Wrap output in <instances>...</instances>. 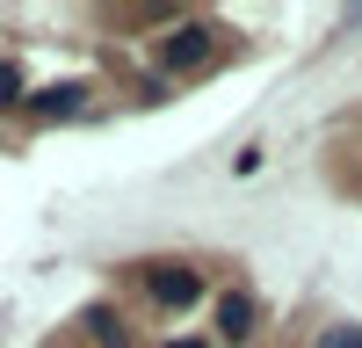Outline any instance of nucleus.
Instances as JSON below:
<instances>
[{
	"mask_svg": "<svg viewBox=\"0 0 362 348\" xmlns=\"http://www.w3.org/2000/svg\"><path fill=\"white\" fill-rule=\"evenodd\" d=\"M138 283H145V298H153V305H167V312L203 305V269H189V261H145V269H138Z\"/></svg>",
	"mask_w": 362,
	"mask_h": 348,
	"instance_id": "nucleus-1",
	"label": "nucleus"
},
{
	"mask_svg": "<svg viewBox=\"0 0 362 348\" xmlns=\"http://www.w3.org/2000/svg\"><path fill=\"white\" fill-rule=\"evenodd\" d=\"M210 44H218V37H210L203 22H181V29H167V44H160V66H167V73H196L203 58H210Z\"/></svg>",
	"mask_w": 362,
	"mask_h": 348,
	"instance_id": "nucleus-2",
	"label": "nucleus"
},
{
	"mask_svg": "<svg viewBox=\"0 0 362 348\" xmlns=\"http://www.w3.org/2000/svg\"><path fill=\"white\" fill-rule=\"evenodd\" d=\"M87 109V87L66 80V87H44V95H29V116H44V124H66V116Z\"/></svg>",
	"mask_w": 362,
	"mask_h": 348,
	"instance_id": "nucleus-3",
	"label": "nucleus"
},
{
	"mask_svg": "<svg viewBox=\"0 0 362 348\" xmlns=\"http://www.w3.org/2000/svg\"><path fill=\"white\" fill-rule=\"evenodd\" d=\"M247 334H254V305H247V298H239V290H232V298L218 305V341H232V348H239Z\"/></svg>",
	"mask_w": 362,
	"mask_h": 348,
	"instance_id": "nucleus-4",
	"label": "nucleus"
},
{
	"mask_svg": "<svg viewBox=\"0 0 362 348\" xmlns=\"http://www.w3.org/2000/svg\"><path fill=\"white\" fill-rule=\"evenodd\" d=\"M80 327L95 334V348H124V319H116L109 305H95V312H80Z\"/></svg>",
	"mask_w": 362,
	"mask_h": 348,
	"instance_id": "nucleus-5",
	"label": "nucleus"
},
{
	"mask_svg": "<svg viewBox=\"0 0 362 348\" xmlns=\"http://www.w3.org/2000/svg\"><path fill=\"white\" fill-rule=\"evenodd\" d=\"M0 102H22V66H8V58H0Z\"/></svg>",
	"mask_w": 362,
	"mask_h": 348,
	"instance_id": "nucleus-6",
	"label": "nucleus"
},
{
	"mask_svg": "<svg viewBox=\"0 0 362 348\" xmlns=\"http://www.w3.org/2000/svg\"><path fill=\"white\" fill-rule=\"evenodd\" d=\"M319 348H362V327H334V334H319Z\"/></svg>",
	"mask_w": 362,
	"mask_h": 348,
	"instance_id": "nucleus-7",
	"label": "nucleus"
},
{
	"mask_svg": "<svg viewBox=\"0 0 362 348\" xmlns=\"http://www.w3.org/2000/svg\"><path fill=\"white\" fill-rule=\"evenodd\" d=\"M167 348H210V341H196V334H181V341H167Z\"/></svg>",
	"mask_w": 362,
	"mask_h": 348,
	"instance_id": "nucleus-8",
	"label": "nucleus"
}]
</instances>
